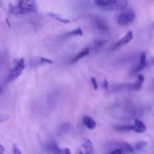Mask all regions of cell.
<instances>
[{"mask_svg":"<svg viewBox=\"0 0 154 154\" xmlns=\"http://www.w3.org/2000/svg\"><path fill=\"white\" fill-rule=\"evenodd\" d=\"M48 15L51 17V18L55 19L56 20H58L59 22L63 23H69L71 22V21H70V20L63 18L62 17L59 16V15H58V14H53V13H49Z\"/></svg>","mask_w":154,"mask_h":154,"instance_id":"obj_16","label":"cell"},{"mask_svg":"<svg viewBox=\"0 0 154 154\" xmlns=\"http://www.w3.org/2000/svg\"><path fill=\"white\" fill-rule=\"evenodd\" d=\"M79 154H93V147L89 139L83 138L81 143Z\"/></svg>","mask_w":154,"mask_h":154,"instance_id":"obj_7","label":"cell"},{"mask_svg":"<svg viewBox=\"0 0 154 154\" xmlns=\"http://www.w3.org/2000/svg\"><path fill=\"white\" fill-rule=\"evenodd\" d=\"M92 20L94 23V24L95 25L96 28L99 29L101 33H107V34L109 33V27L103 19L100 18L97 16H95L92 18Z\"/></svg>","mask_w":154,"mask_h":154,"instance_id":"obj_5","label":"cell"},{"mask_svg":"<svg viewBox=\"0 0 154 154\" xmlns=\"http://www.w3.org/2000/svg\"><path fill=\"white\" fill-rule=\"evenodd\" d=\"M10 119V116L8 114H0V123H3Z\"/></svg>","mask_w":154,"mask_h":154,"instance_id":"obj_20","label":"cell"},{"mask_svg":"<svg viewBox=\"0 0 154 154\" xmlns=\"http://www.w3.org/2000/svg\"><path fill=\"white\" fill-rule=\"evenodd\" d=\"M94 2L99 8L110 11H123L129 3L128 0H94Z\"/></svg>","mask_w":154,"mask_h":154,"instance_id":"obj_2","label":"cell"},{"mask_svg":"<svg viewBox=\"0 0 154 154\" xmlns=\"http://www.w3.org/2000/svg\"><path fill=\"white\" fill-rule=\"evenodd\" d=\"M144 81V76L141 74L138 75L137 81L133 83H126V90L129 91H137L141 88Z\"/></svg>","mask_w":154,"mask_h":154,"instance_id":"obj_8","label":"cell"},{"mask_svg":"<svg viewBox=\"0 0 154 154\" xmlns=\"http://www.w3.org/2000/svg\"><path fill=\"white\" fill-rule=\"evenodd\" d=\"M6 59V53H0V68L4 63V62Z\"/></svg>","mask_w":154,"mask_h":154,"instance_id":"obj_21","label":"cell"},{"mask_svg":"<svg viewBox=\"0 0 154 154\" xmlns=\"http://www.w3.org/2000/svg\"><path fill=\"white\" fill-rule=\"evenodd\" d=\"M83 123L85 125L87 128H88L89 129H95L96 123L94 121V120L92 117H89V116H84L83 117Z\"/></svg>","mask_w":154,"mask_h":154,"instance_id":"obj_12","label":"cell"},{"mask_svg":"<svg viewBox=\"0 0 154 154\" xmlns=\"http://www.w3.org/2000/svg\"><path fill=\"white\" fill-rule=\"evenodd\" d=\"M5 148L2 145H0V154H4Z\"/></svg>","mask_w":154,"mask_h":154,"instance_id":"obj_27","label":"cell"},{"mask_svg":"<svg viewBox=\"0 0 154 154\" xmlns=\"http://www.w3.org/2000/svg\"><path fill=\"white\" fill-rule=\"evenodd\" d=\"M51 148L54 154H71L69 148H59L55 143L51 144Z\"/></svg>","mask_w":154,"mask_h":154,"instance_id":"obj_11","label":"cell"},{"mask_svg":"<svg viewBox=\"0 0 154 154\" xmlns=\"http://www.w3.org/2000/svg\"><path fill=\"white\" fill-rule=\"evenodd\" d=\"M133 39V33L132 31H129L125 36H123L122 39H120V40H118L117 42L115 43V45L113 46L112 49L113 50H117V49L120 48V47H123L124 45H127L128 43H129Z\"/></svg>","mask_w":154,"mask_h":154,"instance_id":"obj_6","label":"cell"},{"mask_svg":"<svg viewBox=\"0 0 154 154\" xmlns=\"http://www.w3.org/2000/svg\"><path fill=\"white\" fill-rule=\"evenodd\" d=\"M25 67H26V65H25V60L23 58H20L17 63L15 65L14 68L12 69V70L10 71V74L8 75V78H7V81L8 82H11V81H14L21 74H22L23 71L24 70Z\"/></svg>","mask_w":154,"mask_h":154,"instance_id":"obj_4","label":"cell"},{"mask_svg":"<svg viewBox=\"0 0 154 154\" xmlns=\"http://www.w3.org/2000/svg\"><path fill=\"white\" fill-rule=\"evenodd\" d=\"M91 83H92V84H93V87L94 89H95V90H96V89H98L99 85H98L97 81H96V79H95L94 77H91Z\"/></svg>","mask_w":154,"mask_h":154,"instance_id":"obj_24","label":"cell"},{"mask_svg":"<svg viewBox=\"0 0 154 154\" xmlns=\"http://www.w3.org/2000/svg\"><path fill=\"white\" fill-rule=\"evenodd\" d=\"M13 152H14V154H21L20 150H19V148L17 147L16 144H14V146H13Z\"/></svg>","mask_w":154,"mask_h":154,"instance_id":"obj_25","label":"cell"},{"mask_svg":"<svg viewBox=\"0 0 154 154\" xmlns=\"http://www.w3.org/2000/svg\"><path fill=\"white\" fill-rule=\"evenodd\" d=\"M102 87L105 89H108V82H107V79H104V81H102Z\"/></svg>","mask_w":154,"mask_h":154,"instance_id":"obj_26","label":"cell"},{"mask_svg":"<svg viewBox=\"0 0 154 154\" xmlns=\"http://www.w3.org/2000/svg\"><path fill=\"white\" fill-rule=\"evenodd\" d=\"M114 129L120 131V132H128V131H133V125H121L114 127Z\"/></svg>","mask_w":154,"mask_h":154,"instance_id":"obj_15","label":"cell"},{"mask_svg":"<svg viewBox=\"0 0 154 154\" xmlns=\"http://www.w3.org/2000/svg\"><path fill=\"white\" fill-rule=\"evenodd\" d=\"M147 145V142L146 141H138L135 144V146L133 147L134 150H142L143 148H144Z\"/></svg>","mask_w":154,"mask_h":154,"instance_id":"obj_18","label":"cell"},{"mask_svg":"<svg viewBox=\"0 0 154 154\" xmlns=\"http://www.w3.org/2000/svg\"><path fill=\"white\" fill-rule=\"evenodd\" d=\"M68 36H83V31L81 29V27H77V29H75L74 30L69 32L66 34Z\"/></svg>","mask_w":154,"mask_h":154,"instance_id":"obj_17","label":"cell"},{"mask_svg":"<svg viewBox=\"0 0 154 154\" xmlns=\"http://www.w3.org/2000/svg\"><path fill=\"white\" fill-rule=\"evenodd\" d=\"M123 150H122L121 148L117 147L114 149V150H111V152H110L109 154H123Z\"/></svg>","mask_w":154,"mask_h":154,"instance_id":"obj_23","label":"cell"},{"mask_svg":"<svg viewBox=\"0 0 154 154\" xmlns=\"http://www.w3.org/2000/svg\"><path fill=\"white\" fill-rule=\"evenodd\" d=\"M38 12V6L35 0H17V5H9V13L20 15Z\"/></svg>","mask_w":154,"mask_h":154,"instance_id":"obj_1","label":"cell"},{"mask_svg":"<svg viewBox=\"0 0 154 154\" xmlns=\"http://www.w3.org/2000/svg\"><path fill=\"white\" fill-rule=\"evenodd\" d=\"M147 65V58H146V53H141L140 56V60H139V63L136 66L135 69L134 70V73H137L138 71H141L142 69H144V67L146 66Z\"/></svg>","mask_w":154,"mask_h":154,"instance_id":"obj_10","label":"cell"},{"mask_svg":"<svg viewBox=\"0 0 154 154\" xmlns=\"http://www.w3.org/2000/svg\"><path fill=\"white\" fill-rule=\"evenodd\" d=\"M40 63L42 64L47 63V64H53V61L51 59H47V58H44V57H41L40 58Z\"/></svg>","mask_w":154,"mask_h":154,"instance_id":"obj_22","label":"cell"},{"mask_svg":"<svg viewBox=\"0 0 154 154\" xmlns=\"http://www.w3.org/2000/svg\"><path fill=\"white\" fill-rule=\"evenodd\" d=\"M133 131L137 133H144L147 131L146 125L138 119H135L133 125Z\"/></svg>","mask_w":154,"mask_h":154,"instance_id":"obj_9","label":"cell"},{"mask_svg":"<svg viewBox=\"0 0 154 154\" xmlns=\"http://www.w3.org/2000/svg\"><path fill=\"white\" fill-rule=\"evenodd\" d=\"M6 22H7V23H8V27H11V25H10V23H9V21H8V19H6Z\"/></svg>","mask_w":154,"mask_h":154,"instance_id":"obj_28","label":"cell"},{"mask_svg":"<svg viewBox=\"0 0 154 154\" xmlns=\"http://www.w3.org/2000/svg\"><path fill=\"white\" fill-rule=\"evenodd\" d=\"M118 145H119V147L121 148L122 150H123V152H126L127 153H133L134 152V148H133V147H132L131 145H130L129 143H127V142H120L119 144H118Z\"/></svg>","mask_w":154,"mask_h":154,"instance_id":"obj_14","label":"cell"},{"mask_svg":"<svg viewBox=\"0 0 154 154\" xmlns=\"http://www.w3.org/2000/svg\"><path fill=\"white\" fill-rule=\"evenodd\" d=\"M106 43H107V40H97L95 41V43H94V47L95 48H99Z\"/></svg>","mask_w":154,"mask_h":154,"instance_id":"obj_19","label":"cell"},{"mask_svg":"<svg viewBox=\"0 0 154 154\" xmlns=\"http://www.w3.org/2000/svg\"><path fill=\"white\" fill-rule=\"evenodd\" d=\"M1 93H2V87L0 85V94H1Z\"/></svg>","mask_w":154,"mask_h":154,"instance_id":"obj_29","label":"cell"},{"mask_svg":"<svg viewBox=\"0 0 154 154\" xmlns=\"http://www.w3.org/2000/svg\"><path fill=\"white\" fill-rule=\"evenodd\" d=\"M89 54V47H85L84 49H83L82 51H81L79 53H77V54L75 56V57L72 59V63H76L78 60H80L81 59L83 58V57H87Z\"/></svg>","mask_w":154,"mask_h":154,"instance_id":"obj_13","label":"cell"},{"mask_svg":"<svg viewBox=\"0 0 154 154\" xmlns=\"http://www.w3.org/2000/svg\"><path fill=\"white\" fill-rule=\"evenodd\" d=\"M135 14L133 10L130 8H125L122 11V12L119 15L117 18V23L120 25H128L134 20Z\"/></svg>","mask_w":154,"mask_h":154,"instance_id":"obj_3","label":"cell"}]
</instances>
